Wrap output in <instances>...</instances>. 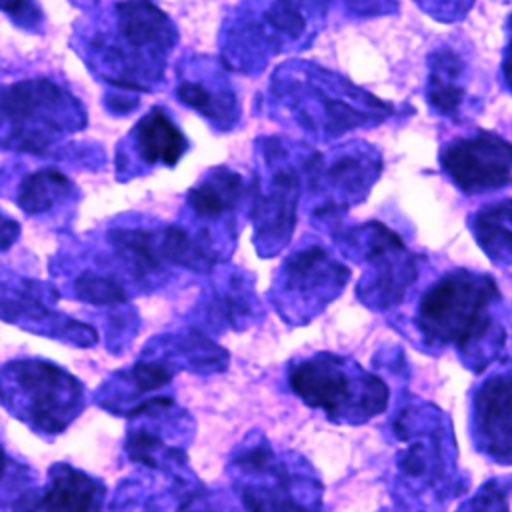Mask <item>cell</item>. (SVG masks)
Wrapping results in <instances>:
<instances>
[{
	"label": "cell",
	"instance_id": "1",
	"mask_svg": "<svg viewBox=\"0 0 512 512\" xmlns=\"http://www.w3.org/2000/svg\"><path fill=\"white\" fill-rule=\"evenodd\" d=\"M498 302L500 292L490 276L452 270L424 292L416 324L430 344L452 346L474 370H484L504 346Z\"/></svg>",
	"mask_w": 512,
	"mask_h": 512
},
{
	"label": "cell",
	"instance_id": "2",
	"mask_svg": "<svg viewBox=\"0 0 512 512\" xmlns=\"http://www.w3.org/2000/svg\"><path fill=\"white\" fill-rule=\"evenodd\" d=\"M176 28L152 0H122L114 6L112 32L92 38L96 70L114 86L146 92L162 80Z\"/></svg>",
	"mask_w": 512,
	"mask_h": 512
},
{
	"label": "cell",
	"instance_id": "3",
	"mask_svg": "<svg viewBox=\"0 0 512 512\" xmlns=\"http://www.w3.org/2000/svg\"><path fill=\"white\" fill-rule=\"evenodd\" d=\"M86 110L64 86L30 78L0 88V146L42 154L82 130Z\"/></svg>",
	"mask_w": 512,
	"mask_h": 512
},
{
	"label": "cell",
	"instance_id": "4",
	"mask_svg": "<svg viewBox=\"0 0 512 512\" xmlns=\"http://www.w3.org/2000/svg\"><path fill=\"white\" fill-rule=\"evenodd\" d=\"M288 380L300 400L336 422H366L388 404V386L382 378L332 352L298 360Z\"/></svg>",
	"mask_w": 512,
	"mask_h": 512
},
{
	"label": "cell",
	"instance_id": "5",
	"mask_svg": "<svg viewBox=\"0 0 512 512\" xmlns=\"http://www.w3.org/2000/svg\"><path fill=\"white\" fill-rule=\"evenodd\" d=\"M276 96L290 104L294 118L306 130L324 136H338L356 126L380 122L388 114L386 104L320 68L278 72Z\"/></svg>",
	"mask_w": 512,
	"mask_h": 512
},
{
	"label": "cell",
	"instance_id": "6",
	"mask_svg": "<svg viewBox=\"0 0 512 512\" xmlns=\"http://www.w3.org/2000/svg\"><path fill=\"white\" fill-rule=\"evenodd\" d=\"M82 400V384L56 364L16 360L0 372V402L44 434L64 432Z\"/></svg>",
	"mask_w": 512,
	"mask_h": 512
},
{
	"label": "cell",
	"instance_id": "7",
	"mask_svg": "<svg viewBox=\"0 0 512 512\" xmlns=\"http://www.w3.org/2000/svg\"><path fill=\"white\" fill-rule=\"evenodd\" d=\"M232 468L246 512H320V482L304 464L282 460L266 442L244 448Z\"/></svg>",
	"mask_w": 512,
	"mask_h": 512
},
{
	"label": "cell",
	"instance_id": "8",
	"mask_svg": "<svg viewBox=\"0 0 512 512\" xmlns=\"http://www.w3.org/2000/svg\"><path fill=\"white\" fill-rule=\"evenodd\" d=\"M394 430L404 442L396 460L404 490L412 496L448 490L454 444L442 412L432 404H410L398 414Z\"/></svg>",
	"mask_w": 512,
	"mask_h": 512
},
{
	"label": "cell",
	"instance_id": "9",
	"mask_svg": "<svg viewBox=\"0 0 512 512\" xmlns=\"http://www.w3.org/2000/svg\"><path fill=\"white\" fill-rule=\"evenodd\" d=\"M306 166L308 160L294 162L286 146L278 140L266 142L262 176L254 190L252 204L254 242L266 258L290 242Z\"/></svg>",
	"mask_w": 512,
	"mask_h": 512
},
{
	"label": "cell",
	"instance_id": "10",
	"mask_svg": "<svg viewBox=\"0 0 512 512\" xmlns=\"http://www.w3.org/2000/svg\"><path fill=\"white\" fill-rule=\"evenodd\" d=\"M348 244L366 266L358 282V296L374 308L396 306L416 280V258L384 224L370 222L346 234Z\"/></svg>",
	"mask_w": 512,
	"mask_h": 512
},
{
	"label": "cell",
	"instance_id": "11",
	"mask_svg": "<svg viewBox=\"0 0 512 512\" xmlns=\"http://www.w3.org/2000/svg\"><path fill=\"white\" fill-rule=\"evenodd\" d=\"M348 276V268L324 248L298 250L280 270L278 310L292 322H306L338 296Z\"/></svg>",
	"mask_w": 512,
	"mask_h": 512
},
{
	"label": "cell",
	"instance_id": "12",
	"mask_svg": "<svg viewBox=\"0 0 512 512\" xmlns=\"http://www.w3.org/2000/svg\"><path fill=\"white\" fill-rule=\"evenodd\" d=\"M380 158L372 148L346 146L326 156H310L306 178L310 194L316 192L320 204L316 214H336L360 200L378 178Z\"/></svg>",
	"mask_w": 512,
	"mask_h": 512
},
{
	"label": "cell",
	"instance_id": "13",
	"mask_svg": "<svg viewBox=\"0 0 512 512\" xmlns=\"http://www.w3.org/2000/svg\"><path fill=\"white\" fill-rule=\"evenodd\" d=\"M440 164L462 192H492L512 180V144L492 132L456 138L444 146Z\"/></svg>",
	"mask_w": 512,
	"mask_h": 512
},
{
	"label": "cell",
	"instance_id": "14",
	"mask_svg": "<svg viewBox=\"0 0 512 512\" xmlns=\"http://www.w3.org/2000/svg\"><path fill=\"white\" fill-rule=\"evenodd\" d=\"M472 426L478 450L512 464V364L494 370L476 390Z\"/></svg>",
	"mask_w": 512,
	"mask_h": 512
},
{
	"label": "cell",
	"instance_id": "15",
	"mask_svg": "<svg viewBox=\"0 0 512 512\" xmlns=\"http://www.w3.org/2000/svg\"><path fill=\"white\" fill-rule=\"evenodd\" d=\"M46 302V290L38 288L32 280H20L18 284H2L0 288V318L6 322H18L22 326L34 324L38 330L46 326L50 336H58L78 346H90L96 342V332L88 324L76 322L58 314Z\"/></svg>",
	"mask_w": 512,
	"mask_h": 512
},
{
	"label": "cell",
	"instance_id": "16",
	"mask_svg": "<svg viewBox=\"0 0 512 512\" xmlns=\"http://www.w3.org/2000/svg\"><path fill=\"white\" fill-rule=\"evenodd\" d=\"M100 484L70 464H56L42 494L22 498L16 512H92Z\"/></svg>",
	"mask_w": 512,
	"mask_h": 512
},
{
	"label": "cell",
	"instance_id": "17",
	"mask_svg": "<svg viewBox=\"0 0 512 512\" xmlns=\"http://www.w3.org/2000/svg\"><path fill=\"white\" fill-rule=\"evenodd\" d=\"M134 146L142 162L174 166L186 152L188 140L162 108H152L134 126Z\"/></svg>",
	"mask_w": 512,
	"mask_h": 512
},
{
	"label": "cell",
	"instance_id": "18",
	"mask_svg": "<svg viewBox=\"0 0 512 512\" xmlns=\"http://www.w3.org/2000/svg\"><path fill=\"white\" fill-rule=\"evenodd\" d=\"M110 244L116 258L136 280H148L170 266L164 254L162 232L116 228L110 232Z\"/></svg>",
	"mask_w": 512,
	"mask_h": 512
},
{
	"label": "cell",
	"instance_id": "19",
	"mask_svg": "<svg viewBox=\"0 0 512 512\" xmlns=\"http://www.w3.org/2000/svg\"><path fill=\"white\" fill-rule=\"evenodd\" d=\"M242 194V178L236 172L218 166L190 188L188 206L202 220H218L238 206Z\"/></svg>",
	"mask_w": 512,
	"mask_h": 512
},
{
	"label": "cell",
	"instance_id": "20",
	"mask_svg": "<svg viewBox=\"0 0 512 512\" xmlns=\"http://www.w3.org/2000/svg\"><path fill=\"white\" fill-rule=\"evenodd\" d=\"M480 248L498 264L512 262V200L484 206L472 222Z\"/></svg>",
	"mask_w": 512,
	"mask_h": 512
},
{
	"label": "cell",
	"instance_id": "21",
	"mask_svg": "<svg viewBox=\"0 0 512 512\" xmlns=\"http://www.w3.org/2000/svg\"><path fill=\"white\" fill-rule=\"evenodd\" d=\"M428 100L442 114H454L464 100L462 64L450 50L438 52L430 62Z\"/></svg>",
	"mask_w": 512,
	"mask_h": 512
},
{
	"label": "cell",
	"instance_id": "22",
	"mask_svg": "<svg viewBox=\"0 0 512 512\" xmlns=\"http://www.w3.org/2000/svg\"><path fill=\"white\" fill-rule=\"evenodd\" d=\"M178 98L186 106L198 110L220 128H228L236 118L234 94L224 84H206L202 80H182L178 86Z\"/></svg>",
	"mask_w": 512,
	"mask_h": 512
},
{
	"label": "cell",
	"instance_id": "23",
	"mask_svg": "<svg viewBox=\"0 0 512 512\" xmlns=\"http://www.w3.org/2000/svg\"><path fill=\"white\" fill-rule=\"evenodd\" d=\"M70 192H72V184L62 172L54 168H42L38 172L28 174L20 182L16 202L26 214L36 216L54 208Z\"/></svg>",
	"mask_w": 512,
	"mask_h": 512
},
{
	"label": "cell",
	"instance_id": "24",
	"mask_svg": "<svg viewBox=\"0 0 512 512\" xmlns=\"http://www.w3.org/2000/svg\"><path fill=\"white\" fill-rule=\"evenodd\" d=\"M76 296L90 304H124L128 294L124 292L122 284L116 282L112 276L100 272H82L76 280Z\"/></svg>",
	"mask_w": 512,
	"mask_h": 512
},
{
	"label": "cell",
	"instance_id": "25",
	"mask_svg": "<svg viewBox=\"0 0 512 512\" xmlns=\"http://www.w3.org/2000/svg\"><path fill=\"white\" fill-rule=\"evenodd\" d=\"M456 512H508V486L498 480L486 482Z\"/></svg>",
	"mask_w": 512,
	"mask_h": 512
},
{
	"label": "cell",
	"instance_id": "26",
	"mask_svg": "<svg viewBox=\"0 0 512 512\" xmlns=\"http://www.w3.org/2000/svg\"><path fill=\"white\" fill-rule=\"evenodd\" d=\"M0 10L26 30H36L42 24V10L36 0H0Z\"/></svg>",
	"mask_w": 512,
	"mask_h": 512
},
{
	"label": "cell",
	"instance_id": "27",
	"mask_svg": "<svg viewBox=\"0 0 512 512\" xmlns=\"http://www.w3.org/2000/svg\"><path fill=\"white\" fill-rule=\"evenodd\" d=\"M184 512H238L234 504H230L224 498L218 496H208V494H190L184 504Z\"/></svg>",
	"mask_w": 512,
	"mask_h": 512
},
{
	"label": "cell",
	"instance_id": "28",
	"mask_svg": "<svg viewBox=\"0 0 512 512\" xmlns=\"http://www.w3.org/2000/svg\"><path fill=\"white\" fill-rule=\"evenodd\" d=\"M436 18H458L466 12L472 0H418Z\"/></svg>",
	"mask_w": 512,
	"mask_h": 512
},
{
	"label": "cell",
	"instance_id": "29",
	"mask_svg": "<svg viewBox=\"0 0 512 512\" xmlns=\"http://www.w3.org/2000/svg\"><path fill=\"white\" fill-rule=\"evenodd\" d=\"M18 234H20L18 222L6 218V216L0 212V250L10 248V246L16 242Z\"/></svg>",
	"mask_w": 512,
	"mask_h": 512
},
{
	"label": "cell",
	"instance_id": "30",
	"mask_svg": "<svg viewBox=\"0 0 512 512\" xmlns=\"http://www.w3.org/2000/svg\"><path fill=\"white\" fill-rule=\"evenodd\" d=\"M504 76H506V82H508L510 88H512V40H510L508 50H506V56H504Z\"/></svg>",
	"mask_w": 512,
	"mask_h": 512
},
{
	"label": "cell",
	"instance_id": "31",
	"mask_svg": "<svg viewBox=\"0 0 512 512\" xmlns=\"http://www.w3.org/2000/svg\"><path fill=\"white\" fill-rule=\"evenodd\" d=\"M358 10H372V12H376V4H380V2H384V0H350Z\"/></svg>",
	"mask_w": 512,
	"mask_h": 512
},
{
	"label": "cell",
	"instance_id": "32",
	"mask_svg": "<svg viewBox=\"0 0 512 512\" xmlns=\"http://www.w3.org/2000/svg\"><path fill=\"white\" fill-rule=\"evenodd\" d=\"M6 466H8V460H6V454H4V450H2V446H0V480L4 478Z\"/></svg>",
	"mask_w": 512,
	"mask_h": 512
}]
</instances>
